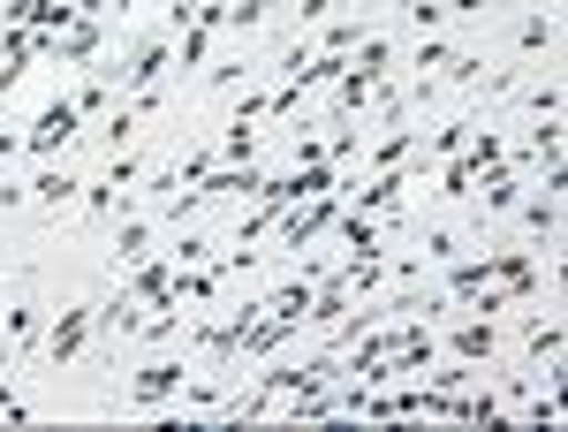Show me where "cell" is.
Listing matches in <instances>:
<instances>
[{
    "instance_id": "cell-1",
    "label": "cell",
    "mask_w": 568,
    "mask_h": 432,
    "mask_svg": "<svg viewBox=\"0 0 568 432\" xmlns=\"http://www.w3.org/2000/svg\"><path fill=\"white\" fill-rule=\"evenodd\" d=\"M91 311H99V297H61V303H53V319H45V334H39V356H31L23 372H39V380H69V372L91 356Z\"/></svg>"
},
{
    "instance_id": "cell-2",
    "label": "cell",
    "mask_w": 568,
    "mask_h": 432,
    "mask_svg": "<svg viewBox=\"0 0 568 432\" xmlns=\"http://www.w3.org/2000/svg\"><path fill=\"white\" fill-rule=\"evenodd\" d=\"M77 144H84V107L53 84V91L39 99V114L23 122V160H69Z\"/></svg>"
},
{
    "instance_id": "cell-3",
    "label": "cell",
    "mask_w": 568,
    "mask_h": 432,
    "mask_svg": "<svg viewBox=\"0 0 568 432\" xmlns=\"http://www.w3.org/2000/svg\"><path fill=\"white\" fill-rule=\"evenodd\" d=\"M439 356L493 372V364L508 356V319H493V311H455V319L439 326Z\"/></svg>"
},
{
    "instance_id": "cell-4",
    "label": "cell",
    "mask_w": 568,
    "mask_h": 432,
    "mask_svg": "<svg viewBox=\"0 0 568 432\" xmlns=\"http://www.w3.org/2000/svg\"><path fill=\"white\" fill-rule=\"evenodd\" d=\"M500 61H516V69H538V61H561V8L554 0H530L524 16H516V39Z\"/></svg>"
},
{
    "instance_id": "cell-5",
    "label": "cell",
    "mask_w": 568,
    "mask_h": 432,
    "mask_svg": "<svg viewBox=\"0 0 568 432\" xmlns=\"http://www.w3.org/2000/svg\"><path fill=\"white\" fill-rule=\"evenodd\" d=\"M144 251H160V213L130 198L122 213L106 220V273H122V265H136Z\"/></svg>"
},
{
    "instance_id": "cell-6",
    "label": "cell",
    "mask_w": 568,
    "mask_h": 432,
    "mask_svg": "<svg viewBox=\"0 0 568 432\" xmlns=\"http://www.w3.org/2000/svg\"><path fill=\"white\" fill-rule=\"evenodd\" d=\"M77 198H84V168L77 160H31V213L39 220H61Z\"/></svg>"
},
{
    "instance_id": "cell-7",
    "label": "cell",
    "mask_w": 568,
    "mask_h": 432,
    "mask_svg": "<svg viewBox=\"0 0 568 432\" xmlns=\"http://www.w3.org/2000/svg\"><path fill=\"white\" fill-rule=\"evenodd\" d=\"M508 220H516V243H530V251L554 259V243H561V190H538V182H530Z\"/></svg>"
},
{
    "instance_id": "cell-8",
    "label": "cell",
    "mask_w": 568,
    "mask_h": 432,
    "mask_svg": "<svg viewBox=\"0 0 568 432\" xmlns=\"http://www.w3.org/2000/svg\"><path fill=\"white\" fill-rule=\"evenodd\" d=\"M334 8H342V0H296V8H288V23H296V31H318Z\"/></svg>"
}]
</instances>
